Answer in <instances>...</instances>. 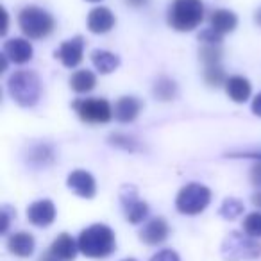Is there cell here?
<instances>
[{
    "label": "cell",
    "instance_id": "obj_41",
    "mask_svg": "<svg viewBox=\"0 0 261 261\" xmlns=\"http://www.w3.org/2000/svg\"><path fill=\"white\" fill-rule=\"evenodd\" d=\"M86 2H100V0H86Z\"/></svg>",
    "mask_w": 261,
    "mask_h": 261
},
{
    "label": "cell",
    "instance_id": "obj_6",
    "mask_svg": "<svg viewBox=\"0 0 261 261\" xmlns=\"http://www.w3.org/2000/svg\"><path fill=\"white\" fill-rule=\"evenodd\" d=\"M211 190L200 182H188L182 186L175 199V207L182 215H199L210 206Z\"/></svg>",
    "mask_w": 261,
    "mask_h": 261
},
{
    "label": "cell",
    "instance_id": "obj_17",
    "mask_svg": "<svg viewBox=\"0 0 261 261\" xmlns=\"http://www.w3.org/2000/svg\"><path fill=\"white\" fill-rule=\"evenodd\" d=\"M48 250H50L56 257H59L61 261H73L77 257V252H79V243H77V240H73L68 232H61V234L52 242Z\"/></svg>",
    "mask_w": 261,
    "mask_h": 261
},
{
    "label": "cell",
    "instance_id": "obj_8",
    "mask_svg": "<svg viewBox=\"0 0 261 261\" xmlns=\"http://www.w3.org/2000/svg\"><path fill=\"white\" fill-rule=\"evenodd\" d=\"M120 202L129 224H142L149 215V204L138 197V190L133 185H123L120 190Z\"/></svg>",
    "mask_w": 261,
    "mask_h": 261
},
{
    "label": "cell",
    "instance_id": "obj_9",
    "mask_svg": "<svg viewBox=\"0 0 261 261\" xmlns=\"http://www.w3.org/2000/svg\"><path fill=\"white\" fill-rule=\"evenodd\" d=\"M84 41L83 36H75L72 40H66L61 43V47L56 50V58L66 66V68H75V66L81 65L83 61V56H84Z\"/></svg>",
    "mask_w": 261,
    "mask_h": 261
},
{
    "label": "cell",
    "instance_id": "obj_34",
    "mask_svg": "<svg viewBox=\"0 0 261 261\" xmlns=\"http://www.w3.org/2000/svg\"><path fill=\"white\" fill-rule=\"evenodd\" d=\"M252 113L261 118V93H257L252 100Z\"/></svg>",
    "mask_w": 261,
    "mask_h": 261
},
{
    "label": "cell",
    "instance_id": "obj_26",
    "mask_svg": "<svg viewBox=\"0 0 261 261\" xmlns=\"http://www.w3.org/2000/svg\"><path fill=\"white\" fill-rule=\"evenodd\" d=\"M229 77L225 75L224 68L220 65L218 66H207L204 70V81L210 88H220V86H225Z\"/></svg>",
    "mask_w": 261,
    "mask_h": 261
},
{
    "label": "cell",
    "instance_id": "obj_30",
    "mask_svg": "<svg viewBox=\"0 0 261 261\" xmlns=\"http://www.w3.org/2000/svg\"><path fill=\"white\" fill-rule=\"evenodd\" d=\"M222 34H218L217 31H213L211 27H207L206 31L199 34V40L202 41L204 45H220L222 43Z\"/></svg>",
    "mask_w": 261,
    "mask_h": 261
},
{
    "label": "cell",
    "instance_id": "obj_27",
    "mask_svg": "<svg viewBox=\"0 0 261 261\" xmlns=\"http://www.w3.org/2000/svg\"><path fill=\"white\" fill-rule=\"evenodd\" d=\"M243 232L249 234L250 238H261V213L254 211L243 218Z\"/></svg>",
    "mask_w": 261,
    "mask_h": 261
},
{
    "label": "cell",
    "instance_id": "obj_13",
    "mask_svg": "<svg viewBox=\"0 0 261 261\" xmlns=\"http://www.w3.org/2000/svg\"><path fill=\"white\" fill-rule=\"evenodd\" d=\"M66 186L83 199H93L97 193V182L86 170H73L66 179Z\"/></svg>",
    "mask_w": 261,
    "mask_h": 261
},
{
    "label": "cell",
    "instance_id": "obj_4",
    "mask_svg": "<svg viewBox=\"0 0 261 261\" xmlns=\"http://www.w3.org/2000/svg\"><path fill=\"white\" fill-rule=\"evenodd\" d=\"M18 27L29 40H43L56 29V20L45 9L38 6H25L18 13Z\"/></svg>",
    "mask_w": 261,
    "mask_h": 261
},
{
    "label": "cell",
    "instance_id": "obj_32",
    "mask_svg": "<svg viewBox=\"0 0 261 261\" xmlns=\"http://www.w3.org/2000/svg\"><path fill=\"white\" fill-rule=\"evenodd\" d=\"M11 217H15V211H13L9 206H2V227H0V232H2V234L8 232Z\"/></svg>",
    "mask_w": 261,
    "mask_h": 261
},
{
    "label": "cell",
    "instance_id": "obj_38",
    "mask_svg": "<svg viewBox=\"0 0 261 261\" xmlns=\"http://www.w3.org/2000/svg\"><path fill=\"white\" fill-rule=\"evenodd\" d=\"M4 13V27H2V34H6L8 33V13L6 11H2Z\"/></svg>",
    "mask_w": 261,
    "mask_h": 261
},
{
    "label": "cell",
    "instance_id": "obj_18",
    "mask_svg": "<svg viewBox=\"0 0 261 261\" xmlns=\"http://www.w3.org/2000/svg\"><path fill=\"white\" fill-rule=\"evenodd\" d=\"M225 93L229 95L232 102L236 104H243L250 98V93H252V86H250L249 79L242 75H232L227 79L225 83Z\"/></svg>",
    "mask_w": 261,
    "mask_h": 261
},
{
    "label": "cell",
    "instance_id": "obj_35",
    "mask_svg": "<svg viewBox=\"0 0 261 261\" xmlns=\"http://www.w3.org/2000/svg\"><path fill=\"white\" fill-rule=\"evenodd\" d=\"M125 4L130 6V8L138 9V8H143V6L149 4V0H125Z\"/></svg>",
    "mask_w": 261,
    "mask_h": 261
},
{
    "label": "cell",
    "instance_id": "obj_28",
    "mask_svg": "<svg viewBox=\"0 0 261 261\" xmlns=\"http://www.w3.org/2000/svg\"><path fill=\"white\" fill-rule=\"evenodd\" d=\"M109 142H111V145L118 147V149H123V150H129V152H135L136 149H138V143L135 142V138H130V136L127 135H111L109 136Z\"/></svg>",
    "mask_w": 261,
    "mask_h": 261
},
{
    "label": "cell",
    "instance_id": "obj_3",
    "mask_svg": "<svg viewBox=\"0 0 261 261\" xmlns=\"http://www.w3.org/2000/svg\"><path fill=\"white\" fill-rule=\"evenodd\" d=\"M204 20L202 0H172L167 22L177 33H190Z\"/></svg>",
    "mask_w": 261,
    "mask_h": 261
},
{
    "label": "cell",
    "instance_id": "obj_1",
    "mask_svg": "<svg viewBox=\"0 0 261 261\" xmlns=\"http://www.w3.org/2000/svg\"><path fill=\"white\" fill-rule=\"evenodd\" d=\"M79 252L91 259H104L111 256L116 249V236L113 229L106 224H93L83 229L77 238Z\"/></svg>",
    "mask_w": 261,
    "mask_h": 261
},
{
    "label": "cell",
    "instance_id": "obj_39",
    "mask_svg": "<svg viewBox=\"0 0 261 261\" xmlns=\"http://www.w3.org/2000/svg\"><path fill=\"white\" fill-rule=\"evenodd\" d=\"M254 20H256V23H257V25L261 27V8H259V9H257V11H256V15H254Z\"/></svg>",
    "mask_w": 261,
    "mask_h": 261
},
{
    "label": "cell",
    "instance_id": "obj_31",
    "mask_svg": "<svg viewBox=\"0 0 261 261\" xmlns=\"http://www.w3.org/2000/svg\"><path fill=\"white\" fill-rule=\"evenodd\" d=\"M150 261H181V257H179V254L175 252V250L163 249L158 254H154V256L150 257Z\"/></svg>",
    "mask_w": 261,
    "mask_h": 261
},
{
    "label": "cell",
    "instance_id": "obj_33",
    "mask_svg": "<svg viewBox=\"0 0 261 261\" xmlns=\"http://www.w3.org/2000/svg\"><path fill=\"white\" fill-rule=\"evenodd\" d=\"M250 182L256 188H261V161H257L256 165H252L250 168Z\"/></svg>",
    "mask_w": 261,
    "mask_h": 261
},
{
    "label": "cell",
    "instance_id": "obj_24",
    "mask_svg": "<svg viewBox=\"0 0 261 261\" xmlns=\"http://www.w3.org/2000/svg\"><path fill=\"white\" fill-rule=\"evenodd\" d=\"M222 54H224V50H222L220 45H202L199 50V58L200 61L204 63V66H218L222 61Z\"/></svg>",
    "mask_w": 261,
    "mask_h": 261
},
{
    "label": "cell",
    "instance_id": "obj_11",
    "mask_svg": "<svg viewBox=\"0 0 261 261\" xmlns=\"http://www.w3.org/2000/svg\"><path fill=\"white\" fill-rule=\"evenodd\" d=\"M27 220L36 227H48L56 220V206L52 200L41 199L27 207Z\"/></svg>",
    "mask_w": 261,
    "mask_h": 261
},
{
    "label": "cell",
    "instance_id": "obj_16",
    "mask_svg": "<svg viewBox=\"0 0 261 261\" xmlns=\"http://www.w3.org/2000/svg\"><path fill=\"white\" fill-rule=\"evenodd\" d=\"M34 249H36V240H34V236L27 231L13 232V234L8 238V250L18 257L33 256Z\"/></svg>",
    "mask_w": 261,
    "mask_h": 261
},
{
    "label": "cell",
    "instance_id": "obj_10",
    "mask_svg": "<svg viewBox=\"0 0 261 261\" xmlns=\"http://www.w3.org/2000/svg\"><path fill=\"white\" fill-rule=\"evenodd\" d=\"M2 54L15 65H25L33 59V45L25 38H9L2 47Z\"/></svg>",
    "mask_w": 261,
    "mask_h": 261
},
{
    "label": "cell",
    "instance_id": "obj_20",
    "mask_svg": "<svg viewBox=\"0 0 261 261\" xmlns=\"http://www.w3.org/2000/svg\"><path fill=\"white\" fill-rule=\"evenodd\" d=\"M91 63L97 68L98 73H111L115 72L116 68L120 66V58L116 54L109 50H102V48H95L91 52Z\"/></svg>",
    "mask_w": 261,
    "mask_h": 261
},
{
    "label": "cell",
    "instance_id": "obj_2",
    "mask_svg": "<svg viewBox=\"0 0 261 261\" xmlns=\"http://www.w3.org/2000/svg\"><path fill=\"white\" fill-rule=\"evenodd\" d=\"M41 81L33 70H16L8 79V91L11 98L22 108H33L41 98Z\"/></svg>",
    "mask_w": 261,
    "mask_h": 261
},
{
    "label": "cell",
    "instance_id": "obj_21",
    "mask_svg": "<svg viewBox=\"0 0 261 261\" xmlns=\"http://www.w3.org/2000/svg\"><path fill=\"white\" fill-rule=\"evenodd\" d=\"M56 154L54 149L47 143H38V145H33L29 149V154H27V163H31L33 167H48L50 163H54Z\"/></svg>",
    "mask_w": 261,
    "mask_h": 261
},
{
    "label": "cell",
    "instance_id": "obj_25",
    "mask_svg": "<svg viewBox=\"0 0 261 261\" xmlns=\"http://www.w3.org/2000/svg\"><path fill=\"white\" fill-rule=\"evenodd\" d=\"M243 210H245V206H243L242 200L234 199V197H229V199H225L224 202H222L218 213H220V217L225 218V220H236V218L243 213Z\"/></svg>",
    "mask_w": 261,
    "mask_h": 261
},
{
    "label": "cell",
    "instance_id": "obj_29",
    "mask_svg": "<svg viewBox=\"0 0 261 261\" xmlns=\"http://www.w3.org/2000/svg\"><path fill=\"white\" fill-rule=\"evenodd\" d=\"M227 158H250V160L261 161V147H250V149H236L225 154Z\"/></svg>",
    "mask_w": 261,
    "mask_h": 261
},
{
    "label": "cell",
    "instance_id": "obj_23",
    "mask_svg": "<svg viewBox=\"0 0 261 261\" xmlns=\"http://www.w3.org/2000/svg\"><path fill=\"white\" fill-rule=\"evenodd\" d=\"M154 95L158 100L161 102H170L177 97V84L170 79V77H160L154 84Z\"/></svg>",
    "mask_w": 261,
    "mask_h": 261
},
{
    "label": "cell",
    "instance_id": "obj_36",
    "mask_svg": "<svg viewBox=\"0 0 261 261\" xmlns=\"http://www.w3.org/2000/svg\"><path fill=\"white\" fill-rule=\"evenodd\" d=\"M38 261H61V259H59V257H56L54 254L50 252V250H47V252L41 254L40 259H38Z\"/></svg>",
    "mask_w": 261,
    "mask_h": 261
},
{
    "label": "cell",
    "instance_id": "obj_37",
    "mask_svg": "<svg viewBox=\"0 0 261 261\" xmlns=\"http://www.w3.org/2000/svg\"><path fill=\"white\" fill-rule=\"evenodd\" d=\"M250 200H252V204L257 207V210H261V192L254 193V195H252V199H250Z\"/></svg>",
    "mask_w": 261,
    "mask_h": 261
},
{
    "label": "cell",
    "instance_id": "obj_12",
    "mask_svg": "<svg viewBox=\"0 0 261 261\" xmlns=\"http://www.w3.org/2000/svg\"><path fill=\"white\" fill-rule=\"evenodd\" d=\"M168 234H170V227H168L167 220L161 217H156V218H150L142 227V231H140V240H142L145 245L156 247V245H161V243L168 238Z\"/></svg>",
    "mask_w": 261,
    "mask_h": 261
},
{
    "label": "cell",
    "instance_id": "obj_19",
    "mask_svg": "<svg viewBox=\"0 0 261 261\" xmlns=\"http://www.w3.org/2000/svg\"><path fill=\"white\" fill-rule=\"evenodd\" d=\"M238 25V16L229 9H215L210 16V27L218 34H229Z\"/></svg>",
    "mask_w": 261,
    "mask_h": 261
},
{
    "label": "cell",
    "instance_id": "obj_22",
    "mask_svg": "<svg viewBox=\"0 0 261 261\" xmlns=\"http://www.w3.org/2000/svg\"><path fill=\"white\" fill-rule=\"evenodd\" d=\"M97 86V75L91 70H77L70 77V88L75 93H90Z\"/></svg>",
    "mask_w": 261,
    "mask_h": 261
},
{
    "label": "cell",
    "instance_id": "obj_40",
    "mask_svg": "<svg viewBox=\"0 0 261 261\" xmlns=\"http://www.w3.org/2000/svg\"><path fill=\"white\" fill-rule=\"evenodd\" d=\"M120 261H138V259H135V257H125V259H120Z\"/></svg>",
    "mask_w": 261,
    "mask_h": 261
},
{
    "label": "cell",
    "instance_id": "obj_14",
    "mask_svg": "<svg viewBox=\"0 0 261 261\" xmlns=\"http://www.w3.org/2000/svg\"><path fill=\"white\" fill-rule=\"evenodd\" d=\"M115 15L109 8H93L88 15V29L93 34H106L115 27Z\"/></svg>",
    "mask_w": 261,
    "mask_h": 261
},
{
    "label": "cell",
    "instance_id": "obj_5",
    "mask_svg": "<svg viewBox=\"0 0 261 261\" xmlns=\"http://www.w3.org/2000/svg\"><path fill=\"white\" fill-rule=\"evenodd\" d=\"M261 256V243L242 232H229L222 243V257L225 261H252Z\"/></svg>",
    "mask_w": 261,
    "mask_h": 261
},
{
    "label": "cell",
    "instance_id": "obj_7",
    "mask_svg": "<svg viewBox=\"0 0 261 261\" xmlns=\"http://www.w3.org/2000/svg\"><path fill=\"white\" fill-rule=\"evenodd\" d=\"M79 118L86 123H108L113 118V106L106 98H79L72 104Z\"/></svg>",
    "mask_w": 261,
    "mask_h": 261
},
{
    "label": "cell",
    "instance_id": "obj_15",
    "mask_svg": "<svg viewBox=\"0 0 261 261\" xmlns=\"http://www.w3.org/2000/svg\"><path fill=\"white\" fill-rule=\"evenodd\" d=\"M140 111H142V102L136 97H130V95L120 97L118 100L115 102V108H113L115 118L122 123L135 122V120L138 118Z\"/></svg>",
    "mask_w": 261,
    "mask_h": 261
}]
</instances>
